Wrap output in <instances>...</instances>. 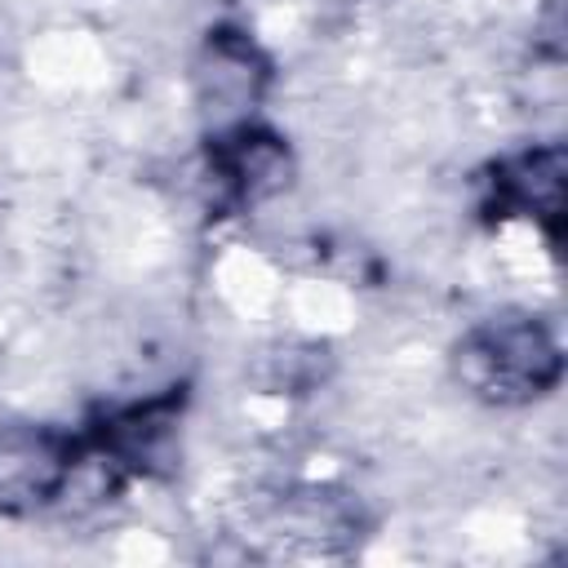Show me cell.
Wrapping results in <instances>:
<instances>
[{"label": "cell", "mask_w": 568, "mask_h": 568, "mask_svg": "<svg viewBox=\"0 0 568 568\" xmlns=\"http://www.w3.org/2000/svg\"><path fill=\"white\" fill-rule=\"evenodd\" d=\"M484 368H488V386H541L555 377V346L541 337V328L532 324H510V328H493L479 337V346L470 351Z\"/></svg>", "instance_id": "cell-1"}]
</instances>
